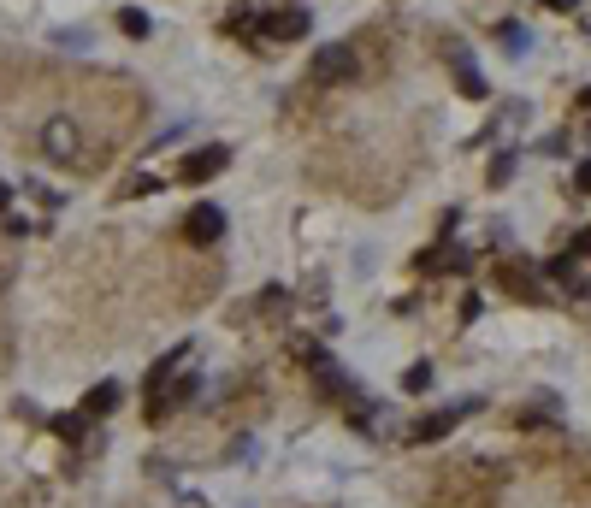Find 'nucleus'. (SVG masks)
I'll use <instances>...</instances> for the list:
<instances>
[{
  "mask_svg": "<svg viewBox=\"0 0 591 508\" xmlns=\"http://www.w3.org/2000/svg\"><path fill=\"white\" fill-rule=\"evenodd\" d=\"M42 148H48V160H60V166H77L83 160V136L71 125L66 113H54L48 125H42Z\"/></svg>",
  "mask_w": 591,
  "mask_h": 508,
  "instance_id": "obj_1",
  "label": "nucleus"
},
{
  "mask_svg": "<svg viewBox=\"0 0 591 508\" xmlns=\"http://www.w3.org/2000/svg\"><path fill=\"white\" fill-rule=\"evenodd\" d=\"M308 30H314V18H308L302 6H278V12L261 18V36H272V42H302Z\"/></svg>",
  "mask_w": 591,
  "mask_h": 508,
  "instance_id": "obj_2",
  "label": "nucleus"
},
{
  "mask_svg": "<svg viewBox=\"0 0 591 508\" xmlns=\"http://www.w3.org/2000/svg\"><path fill=\"white\" fill-rule=\"evenodd\" d=\"M355 77V48L349 42H331L314 54V83H349Z\"/></svg>",
  "mask_w": 591,
  "mask_h": 508,
  "instance_id": "obj_3",
  "label": "nucleus"
},
{
  "mask_svg": "<svg viewBox=\"0 0 591 508\" xmlns=\"http://www.w3.org/2000/svg\"><path fill=\"white\" fill-rule=\"evenodd\" d=\"M184 237H190L196 249H207V243H219V237H225V213H219L213 201H201V207H190V219H184Z\"/></svg>",
  "mask_w": 591,
  "mask_h": 508,
  "instance_id": "obj_4",
  "label": "nucleus"
},
{
  "mask_svg": "<svg viewBox=\"0 0 591 508\" xmlns=\"http://www.w3.org/2000/svg\"><path fill=\"white\" fill-rule=\"evenodd\" d=\"M473 408H479V402H461V408H444V414H426V420H420L408 438H414V444H438V438H450V432H456V426L473 414Z\"/></svg>",
  "mask_w": 591,
  "mask_h": 508,
  "instance_id": "obj_5",
  "label": "nucleus"
},
{
  "mask_svg": "<svg viewBox=\"0 0 591 508\" xmlns=\"http://www.w3.org/2000/svg\"><path fill=\"white\" fill-rule=\"evenodd\" d=\"M225 160H231V148H219V142H213V148H196V154L184 160V184H207V178H219V172H225Z\"/></svg>",
  "mask_w": 591,
  "mask_h": 508,
  "instance_id": "obj_6",
  "label": "nucleus"
},
{
  "mask_svg": "<svg viewBox=\"0 0 591 508\" xmlns=\"http://www.w3.org/2000/svg\"><path fill=\"white\" fill-rule=\"evenodd\" d=\"M568 491L580 497V508H591V449H580V455L568 461Z\"/></svg>",
  "mask_w": 591,
  "mask_h": 508,
  "instance_id": "obj_7",
  "label": "nucleus"
},
{
  "mask_svg": "<svg viewBox=\"0 0 591 508\" xmlns=\"http://www.w3.org/2000/svg\"><path fill=\"white\" fill-rule=\"evenodd\" d=\"M450 60H456V89H461V95H473V101H485V77H479L473 65L461 60V48H456V42H450Z\"/></svg>",
  "mask_w": 591,
  "mask_h": 508,
  "instance_id": "obj_8",
  "label": "nucleus"
},
{
  "mask_svg": "<svg viewBox=\"0 0 591 508\" xmlns=\"http://www.w3.org/2000/svg\"><path fill=\"white\" fill-rule=\"evenodd\" d=\"M113 408H119V384L113 379H101L89 396H83V414H113Z\"/></svg>",
  "mask_w": 591,
  "mask_h": 508,
  "instance_id": "obj_9",
  "label": "nucleus"
},
{
  "mask_svg": "<svg viewBox=\"0 0 591 508\" xmlns=\"http://www.w3.org/2000/svg\"><path fill=\"white\" fill-rule=\"evenodd\" d=\"M503 284H509L515 296H526V302H544V290H538V278H532L526 266H503Z\"/></svg>",
  "mask_w": 591,
  "mask_h": 508,
  "instance_id": "obj_10",
  "label": "nucleus"
},
{
  "mask_svg": "<svg viewBox=\"0 0 591 508\" xmlns=\"http://www.w3.org/2000/svg\"><path fill=\"white\" fill-rule=\"evenodd\" d=\"M119 30H125V36H148L154 24H148V12H142V6H119Z\"/></svg>",
  "mask_w": 591,
  "mask_h": 508,
  "instance_id": "obj_11",
  "label": "nucleus"
},
{
  "mask_svg": "<svg viewBox=\"0 0 591 508\" xmlns=\"http://www.w3.org/2000/svg\"><path fill=\"white\" fill-rule=\"evenodd\" d=\"M184 355H190V343H184V349H172V355H166V361H160V367H154V373H148V396H154V390H160V384L172 379V367H178V361H184Z\"/></svg>",
  "mask_w": 591,
  "mask_h": 508,
  "instance_id": "obj_12",
  "label": "nucleus"
},
{
  "mask_svg": "<svg viewBox=\"0 0 591 508\" xmlns=\"http://www.w3.org/2000/svg\"><path fill=\"white\" fill-rule=\"evenodd\" d=\"M402 390H408V396H420V390H432V367H426V361H414V367L402 373Z\"/></svg>",
  "mask_w": 591,
  "mask_h": 508,
  "instance_id": "obj_13",
  "label": "nucleus"
},
{
  "mask_svg": "<svg viewBox=\"0 0 591 508\" xmlns=\"http://www.w3.org/2000/svg\"><path fill=\"white\" fill-rule=\"evenodd\" d=\"M497 42H503L509 54H526V48H532V36H526V30H515V24H503V30H497Z\"/></svg>",
  "mask_w": 591,
  "mask_h": 508,
  "instance_id": "obj_14",
  "label": "nucleus"
},
{
  "mask_svg": "<svg viewBox=\"0 0 591 508\" xmlns=\"http://www.w3.org/2000/svg\"><path fill=\"white\" fill-rule=\"evenodd\" d=\"M54 432H60V438H83V414H60Z\"/></svg>",
  "mask_w": 591,
  "mask_h": 508,
  "instance_id": "obj_15",
  "label": "nucleus"
},
{
  "mask_svg": "<svg viewBox=\"0 0 591 508\" xmlns=\"http://www.w3.org/2000/svg\"><path fill=\"white\" fill-rule=\"evenodd\" d=\"M574 190H580V195H591V160L580 166V172H574Z\"/></svg>",
  "mask_w": 591,
  "mask_h": 508,
  "instance_id": "obj_16",
  "label": "nucleus"
},
{
  "mask_svg": "<svg viewBox=\"0 0 591 508\" xmlns=\"http://www.w3.org/2000/svg\"><path fill=\"white\" fill-rule=\"evenodd\" d=\"M574 254H586V260H591V225L580 231V237H574Z\"/></svg>",
  "mask_w": 591,
  "mask_h": 508,
  "instance_id": "obj_17",
  "label": "nucleus"
},
{
  "mask_svg": "<svg viewBox=\"0 0 591 508\" xmlns=\"http://www.w3.org/2000/svg\"><path fill=\"white\" fill-rule=\"evenodd\" d=\"M538 6H550V12H574L580 0H538Z\"/></svg>",
  "mask_w": 591,
  "mask_h": 508,
  "instance_id": "obj_18",
  "label": "nucleus"
},
{
  "mask_svg": "<svg viewBox=\"0 0 591 508\" xmlns=\"http://www.w3.org/2000/svg\"><path fill=\"white\" fill-rule=\"evenodd\" d=\"M0 207H12V190H6V184H0Z\"/></svg>",
  "mask_w": 591,
  "mask_h": 508,
  "instance_id": "obj_19",
  "label": "nucleus"
},
{
  "mask_svg": "<svg viewBox=\"0 0 591 508\" xmlns=\"http://www.w3.org/2000/svg\"><path fill=\"white\" fill-rule=\"evenodd\" d=\"M290 6H296V0H290Z\"/></svg>",
  "mask_w": 591,
  "mask_h": 508,
  "instance_id": "obj_20",
  "label": "nucleus"
},
{
  "mask_svg": "<svg viewBox=\"0 0 591 508\" xmlns=\"http://www.w3.org/2000/svg\"><path fill=\"white\" fill-rule=\"evenodd\" d=\"M586 136H591V130H586Z\"/></svg>",
  "mask_w": 591,
  "mask_h": 508,
  "instance_id": "obj_21",
  "label": "nucleus"
}]
</instances>
